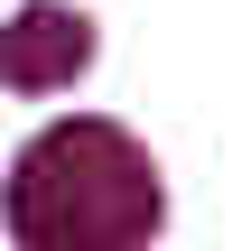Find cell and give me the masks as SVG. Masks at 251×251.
<instances>
[{
    "instance_id": "6da1fadb",
    "label": "cell",
    "mask_w": 251,
    "mask_h": 251,
    "mask_svg": "<svg viewBox=\"0 0 251 251\" xmlns=\"http://www.w3.org/2000/svg\"><path fill=\"white\" fill-rule=\"evenodd\" d=\"M158 214H168L158 205V168L112 121H65V130L28 140V158L9 177V233L37 242V251L140 242V233H158Z\"/></svg>"
},
{
    "instance_id": "7a4b0ae2",
    "label": "cell",
    "mask_w": 251,
    "mask_h": 251,
    "mask_svg": "<svg viewBox=\"0 0 251 251\" xmlns=\"http://www.w3.org/2000/svg\"><path fill=\"white\" fill-rule=\"evenodd\" d=\"M93 65V19L84 9H56V0H28L9 28H0V84L19 93H56Z\"/></svg>"
}]
</instances>
